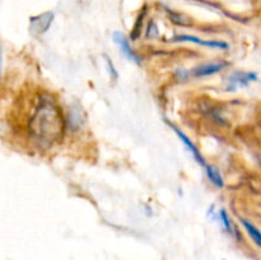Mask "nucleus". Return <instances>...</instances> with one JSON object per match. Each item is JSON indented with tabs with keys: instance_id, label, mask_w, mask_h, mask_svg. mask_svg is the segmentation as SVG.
Here are the masks:
<instances>
[{
	"instance_id": "nucleus-1",
	"label": "nucleus",
	"mask_w": 261,
	"mask_h": 260,
	"mask_svg": "<svg viewBox=\"0 0 261 260\" xmlns=\"http://www.w3.org/2000/svg\"><path fill=\"white\" fill-rule=\"evenodd\" d=\"M28 129L38 142L53 143L60 139L64 132V117L58 105L53 99H41L30 119Z\"/></svg>"
},
{
	"instance_id": "nucleus-2",
	"label": "nucleus",
	"mask_w": 261,
	"mask_h": 260,
	"mask_svg": "<svg viewBox=\"0 0 261 260\" xmlns=\"http://www.w3.org/2000/svg\"><path fill=\"white\" fill-rule=\"evenodd\" d=\"M173 41H177V42L196 43V45L205 46V47L208 48H218V50H228L229 48V45L227 42H224V41L203 40V38L190 35H178L176 36V37H173Z\"/></svg>"
},
{
	"instance_id": "nucleus-3",
	"label": "nucleus",
	"mask_w": 261,
	"mask_h": 260,
	"mask_svg": "<svg viewBox=\"0 0 261 260\" xmlns=\"http://www.w3.org/2000/svg\"><path fill=\"white\" fill-rule=\"evenodd\" d=\"M53 20V12H46L43 13V14L37 15V17H32L31 18V31H32L35 35H42V33L47 32Z\"/></svg>"
},
{
	"instance_id": "nucleus-4",
	"label": "nucleus",
	"mask_w": 261,
	"mask_h": 260,
	"mask_svg": "<svg viewBox=\"0 0 261 260\" xmlns=\"http://www.w3.org/2000/svg\"><path fill=\"white\" fill-rule=\"evenodd\" d=\"M171 127H172L173 132L176 133V135H177V137L180 138L181 142H182L184 144L186 145V148H188L189 152L191 153V155H193V157H194V160H195L196 162H198L199 165L201 166V167L205 168L208 165H206V162H205V160H204V157L200 154V152H199V150H198V148H196L195 145H194V143L190 140V138H189L188 135L185 134V133L181 132V130L178 129V127H176L175 125H171Z\"/></svg>"
},
{
	"instance_id": "nucleus-5",
	"label": "nucleus",
	"mask_w": 261,
	"mask_h": 260,
	"mask_svg": "<svg viewBox=\"0 0 261 260\" xmlns=\"http://www.w3.org/2000/svg\"><path fill=\"white\" fill-rule=\"evenodd\" d=\"M226 66H228V63L226 61H221V63H208L203 64V65H199L191 71V75L195 76V78H201V76H208L212 74H216L218 71H221L222 69H224Z\"/></svg>"
},
{
	"instance_id": "nucleus-6",
	"label": "nucleus",
	"mask_w": 261,
	"mask_h": 260,
	"mask_svg": "<svg viewBox=\"0 0 261 260\" xmlns=\"http://www.w3.org/2000/svg\"><path fill=\"white\" fill-rule=\"evenodd\" d=\"M114 41L116 42V45L119 46V48H120V51H121L122 55H125L127 59H129V60L134 61V63H140L138 55L134 53V51H133V48L130 47L129 41H127V38L125 37L122 33L115 32L114 33Z\"/></svg>"
},
{
	"instance_id": "nucleus-7",
	"label": "nucleus",
	"mask_w": 261,
	"mask_h": 260,
	"mask_svg": "<svg viewBox=\"0 0 261 260\" xmlns=\"http://www.w3.org/2000/svg\"><path fill=\"white\" fill-rule=\"evenodd\" d=\"M257 79V75L255 73H244V71H237L233 75L229 78L228 89L229 91H234L237 87H245Z\"/></svg>"
},
{
	"instance_id": "nucleus-8",
	"label": "nucleus",
	"mask_w": 261,
	"mask_h": 260,
	"mask_svg": "<svg viewBox=\"0 0 261 260\" xmlns=\"http://www.w3.org/2000/svg\"><path fill=\"white\" fill-rule=\"evenodd\" d=\"M205 172H206V176H208V178L211 180V183L213 184V185H216L217 188H222V186H223V178H222L221 173H219V171L217 170L216 167L208 165L205 167Z\"/></svg>"
},
{
	"instance_id": "nucleus-9",
	"label": "nucleus",
	"mask_w": 261,
	"mask_h": 260,
	"mask_svg": "<svg viewBox=\"0 0 261 260\" xmlns=\"http://www.w3.org/2000/svg\"><path fill=\"white\" fill-rule=\"evenodd\" d=\"M241 223H242V226L245 227V229L247 231V233L250 235V237L254 240L255 244L259 245V246L261 247V232L259 231V229H257L254 224L250 223L249 221H246V219H241Z\"/></svg>"
},
{
	"instance_id": "nucleus-10",
	"label": "nucleus",
	"mask_w": 261,
	"mask_h": 260,
	"mask_svg": "<svg viewBox=\"0 0 261 260\" xmlns=\"http://www.w3.org/2000/svg\"><path fill=\"white\" fill-rule=\"evenodd\" d=\"M168 15H170V19L172 20L173 23H176V24H178V25H184V27H188V25L193 24V20H191L189 17H186V15L181 14V13L171 12V10H168Z\"/></svg>"
},
{
	"instance_id": "nucleus-11",
	"label": "nucleus",
	"mask_w": 261,
	"mask_h": 260,
	"mask_svg": "<svg viewBox=\"0 0 261 260\" xmlns=\"http://www.w3.org/2000/svg\"><path fill=\"white\" fill-rule=\"evenodd\" d=\"M219 217H221V222H222V226H223V228L226 229L228 233H233V232H232V222L224 209L219 211Z\"/></svg>"
},
{
	"instance_id": "nucleus-12",
	"label": "nucleus",
	"mask_w": 261,
	"mask_h": 260,
	"mask_svg": "<svg viewBox=\"0 0 261 260\" xmlns=\"http://www.w3.org/2000/svg\"><path fill=\"white\" fill-rule=\"evenodd\" d=\"M145 37H147L148 40H152V38L158 37V28H157V24H155L154 20H150L149 24H148Z\"/></svg>"
},
{
	"instance_id": "nucleus-13",
	"label": "nucleus",
	"mask_w": 261,
	"mask_h": 260,
	"mask_svg": "<svg viewBox=\"0 0 261 260\" xmlns=\"http://www.w3.org/2000/svg\"><path fill=\"white\" fill-rule=\"evenodd\" d=\"M105 60H106L107 68H109V71H110V75H111V78L112 79H117V78H119V74H117L116 69H115L114 63H112V61L110 60V59L107 58L106 55H105Z\"/></svg>"
},
{
	"instance_id": "nucleus-14",
	"label": "nucleus",
	"mask_w": 261,
	"mask_h": 260,
	"mask_svg": "<svg viewBox=\"0 0 261 260\" xmlns=\"http://www.w3.org/2000/svg\"><path fill=\"white\" fill-rule=\"evenodd\" d=\"M2 66H3V54H2V48H0V75H2Z\"/></svg>"
}]
</instances>
